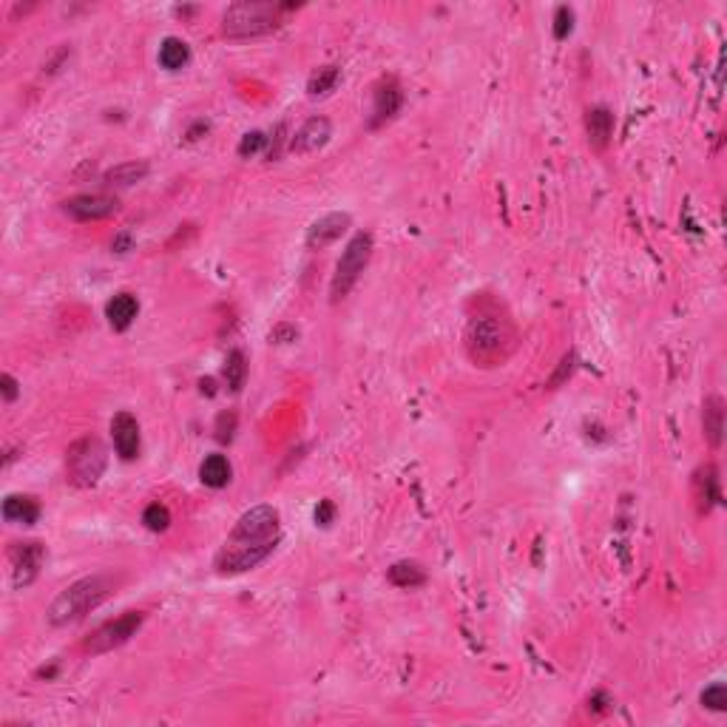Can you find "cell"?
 I'll return each mask as SVG.
<instances>
[{
    "label": "cell",
    "instance_id": "22",
    "mask_svg": "<svg viewBox=\"0 0 727 727\" xmlns=\"http://www.w3.org/2000/svg\"><path fill=\"white\" fill-rule=\"evenodd\" d=\"M387 579H389L392 586H398V588H420V586L427 583V571L420 569L418 563L401 560L395 565H389Z\"/></svg>",
    "mask_w": 727,
    "mask_h": 727
},
{
    "label": "cell",
    "instance_id": "11",
    "mask_svg": "<svg viewBox=\"0 0 727 727\" xmlns=\"http://www.w3.org/2000/svg\"><path fill=\"white\" fill-rule=\"evenodd\" d=\"M332 137V123L327 117H310V120H304L299 128H296V134L290 137L287 142V151L290 154H296V156H310V154H318L324 148V145L330 142Z\"/></svg>",
    "mask_w": 727,
    "mask_h": 727
},
{
    "label": "cell",
    "instance_id": "4",
    "mask_svg": "<svg viewBox=\"0 0 727 727\" xmlns=\"http://www.w3.org/2000/svg\"><path fill=\"white\" fill-rule=\"evenodd\" d=\"M290 6H276V4H256V0H244V4L228 6L222 14V35L230 40H251L270 35L282 26V14Z\"/></svg>",
    "mask_w": 727,
    "mask_h": 727
},
{
    "label": "cell",
    "instance_id": "16",
    "mask_svg": "<svg viewBox=\"0 0 727 727\" xmlns=\"http://www.w3.org/2000/svg\"><path fill=\"white\" fill-rule=\"evenodd\" d=\"M693 489H696V503H699V512L707 515L710 508L719 506L722 491H719V472L714 463H707L693 477Z\"/></svg>",
    "mask_w": 727,
    "mask_h": 727
},
{
    "label": "cell",
    "instance_id": "9",
    "mask_svg": "<svg viewBox=\"0 0 727 727\" xmlns=\"http://www.w3.org/2000/svg\"><path fill=\"white\" fill-rule=\"evenodd\" d=\"M120 211V199L108 194H77L63 202V213L75 222H100Z\"/></svg>",
    "mask_w": 727,
    "mask_h": 727
},
{
    "label": "cell",
    "instance_id": "31",
    "mask_svg": "<svg viewBox=\"0 0 727 727\" xmlns=\"http://www.w3.org/2000/svg\"><path fill=\"white\" fill-rule=\"evenodd\" d=\"M0 392H4V403H14L20 395V384L14 381V375L4 372L0 375Z\"/></svg>",
    "mask_w": 727,
    "mask_h": 727
},
{
    "label": "cell",
    "instance_id": "10",
    "mask_svg": "<svg viewBox=\"0 0 727 727\" xmlns=\"http://www.w3.org/2000/svg\"><path fill=\"white\" fill-rule=\"evenodd\" d=\"M403 106V89L395 77H381L372 89V114H370V128H381L389 120H395V114Z\"/></svg>",
    "mask_w": 727,
    "mask_h": 727
},
{
    "label": "cell",
    "instance_id": "34",
    "mask_svg": "<svg viewBox=\"0 0 727 727\" xmlns=\"http://www.w3.org/2000/svg\"><path fill=\"white\" fill-rule=\"evenodd\" d=\"M114 247V253H128V247H131V234H120L117 239L111 242Z\"/></svg>",
    "mask_w": 727,
    "mask_h": 727
},
{
    "label": "cell",
    "instance_id": "18",
    "mask_svg": "<svg viewBox=\"0 0 727 727\" xmlns=\"http://www.w3.org/2000/svg\"><path fill=\"white\" fill-rule=\"evenodd\" d=\"M148 173H151V165L145 163V159H131V163H120V165L108 168L103 173V182L108 188H131V185L142 182Z\"/></svg>",
    "mask_w": 727,
    "mask_h": 727
},
{
    "label": "cell",
    "instance_id": "30",
    "mask_svg": "<svg viewBox=\"0 0 727 727\" xmlns=\"http://www.w3.org/2000/svg\"><path fill=\"white\" fill-rule=\"evenodd\" d=\"M574 361H577V358H574V353H565V356H563V361H560L557 372L551 375V381H548V389H557V387L565 381V378H571V372H574V367H577Z\"/></svg>",
    "mask_w": 727,
    "mask_h": 727
},
{
    "label": "cell",
    "instance_id": "25",
    "mask_svg": "<svg viewBox=\"0 0 727 727\" xmlns=\"http://www.w3.org/2000/svg\"><path fill=\"white\" fill-rule=\"evenodd\" d=\"M699 702H702V707L714 710V714H724V710H727V688H724V682H714L710 688H705L702 696H699Z\"/></svg>",
    "mask_w": 727,
    "mask_h": 727
},
{
    "label": "cell",
    "instance_id": "20",
    "mask_svg": "<svg viewBox=\"0 0 727 727\" xmlns=\"http://www.w3.org/2000/svg\"><path fill=\"white\" fill-rule=\"evenodd\" d=\"M230 477H234V467H230V460L220 452L208 455L199 463V481L211 489H225L230 483Z\"/></svg>",
    "mask_w": 727,
    "mask_h": 727
},
{
    "label": "cell",
    "instance_id": "5",
    "mask_svg": "<svg viewBox=\"0 0 727 727\" xmlns=\"http://www.w3.org/2000/svg\"><path fill=\"white\" fill-rule=\"evenodd\" d=\"M372 247H375V242H372V234H367V230H358V234L347 242L344 253L336 265V273H332V282H330V301L332 304H339L350 296V290L358 284L361 273L370 265Z\"/></svg>",
    "mask_w": 727,
    "mask_h": 727
},
{
    "label": "cell",
    "instance_id": "29",
    "mask_svg": "<svg viewBox=\"0 0 727 727\" xmlns=\"http://www.w3.org/2000/svg\"><path fill=\"white\" fill-rule=\"evenodd\" d=\"M216 441L220 443H230L234 441V432H236V412H222L220 418H216Z\"/></svg>",
    "mask_w": 727,
    "mask_h": 727
},
{
    "label": "cell",
    "instance_id": "3",
    "mask_svg": "<svg viewBox=\"0 0 727 727\" xmlns=\"http://www.w3.org/2000/svg\"><path fill=\"white\" fill-rule=\"evenodd\" d=\"M108 594H111V579L108 577H103V574L83 577V579L71 583L68 588H63L54 597V603L49 605V622L54 625V628L80 622L85 614H92L94 608L103 605Z\"/></svg>",
    "mask_w": 727,
    "mask_h": 727
},
{
    "label": "cell",
    "instance_id": "23",
    "mask_svg": "<svg viewBox=\"0 0 727 727\" xmlns=\"http://www.w3.org/2000/svg\"><path fill=\"white\" fill-rule=\"evenodd\" d=\"M341 83V68L339 66H318L313 75L308 77V94L310 97H327L330 92H336V85Z\"/></svg>",
    "mask_w": 727,
    "mask_h": 727
},
{
    "label": "cell",
    "instance_id": "27",
    "mask_svg": "<svg viewBox=\"0 0 727 727\" xmlns=\"http://www.w3.org/2000/svg\"><path fill=\"white\" fill-rule=\"evenodd\" d=\"M270 145V137L265 134V131H247V134L239 140V156H256V154H261Z\"/></svg>",
    "mask_w": 727,
    "mask_h": 727
},
{
    "label": "cell",
    "instance_id": "28",
    "mask_svg": "<svg viewBox=\"0 0 727 727\" xmlns=\"http://www.w3.org/2000/svg\"><path fill=\"white\" fill-rule=\"evenodd\" d=\"M574 32V9L571 6H560L555 12V37L565 40Z\"/></svg>",
    "mask_w": 727,
    "mask_h": 727
},
{
    "label": "cell",
    "instance_id": "1",
    "mask_svg": "<svg viewBox=\"0 0 727 727\" xmlns=\"http://www.w3.org/2000/svg\"><path fill=\"white\" fill-rule=\"evenodd\" d=\"M282 540V515L276 506H253L236 520V526L230 529L228 540L216 551L213 569L222 577H234L253 571L256 565L265 563L276 546Z\"/></svg>",
    "mask_w": 727,
    "mask_h": 727
},
{
    "label": "cell",
    "instance_id": "14",
    "mask_svg": "<svg viewBox=\"0 0 727 727\" xmlns=\"http://www.w3.org/2000/svg\"><path fill=\"white\" fill-rule=\"evenodd\" d=\"M614 111L605 108V106H594L586 111V131H588V142H591V148H597V151H605L608 148V142L611 137H614Z\"/></svg>",
    "mask_w": 727,
    "mask_h": 727
},
{
    "label": "cell",
    "instance_id": "13",
    "mask_svg": "<svg viewBox=\"0 0 727 727\" xmlns=\"http://www.w3.org/2000/svg\"><path fill=\"white\" fill-rule=\"evenodd\" d=\"M353 225V216L344 213V211H332V213H324L322 220H316L310 228H308V247L310 251H324L327 244H332L336 239H341L347 234V228Z\"/></svg>",
    "mask_w": 727,
    "mask_h": 727
},
{
    "label": "cell",
    "instance_id": "24",
    "mask_svg": "<svg viewBox=\"0 0 727 727\" xmlns=\"http://www.w3.org/2000/svg\"><path fill=\"white\" fill-rule=\"evenodd\" d=\"M225 384L230 392H242L244 381H247V358L242 350H230L225 358Z\"/></svg>",
    "mask_w": 727,
    "mask_h": 727
},
{
    "label": "cell",
    "instance_id": "19",
    "mask_svg": "<svg viewBox=\"0 0 727 727\" xmlns=\"http://www.w3.org/2000/svg\"><path fill=\"white\" fill-rule=\"evenodd\" d=\"M702 429L705 441L710 446H722V432H724V401L719 395H710L702 403Z\"/></svg>",
    "mask_w": 727,
    "mask_h": 727
},
{
    "label": "cell",
    "instance_id": "17",
    "mask_svg": "<svg viewBox=\"0 0 727 727\" xmlns=\"http://www.w3.org/2000/svg\"><path fill=\"white\" fill-rule=\"evenodd\" d=\"M4 520L6 523H20V526H35L40 520V503L32 494H9L4 500Z\"/></svg>",
    "mask_w": 727,
    "mask_h": 727
},
{
    "label": "cell",
    "instance_id": "26",
    "mask_svg": "<svg viewBox=\"0 0 727 727\" xmlns=\"http://www.w3.org/2000/svg\"><path fill=\"white\" fill-rule=\"evenodd\" d=\"M142 523H145V529H151V531H165V529L171 526V512H168V506H163V503H151V506L142 512Z\"/></svg>",
    "mask_w": 727,
    "mask_h": 727
},
{
    "label": "cell",
    "instance_id": "8",
    "mask_svg": "<svg viewBox=\"0 0 727 727\" xmlns=\"http://www.w3.org/2000/svg\"><path fill=\"white\" fill-rule=\"evenodd\" d=\"M43 563H46V546L40 540H20L9 548V565H12V586L28 588L37 579Z\"/></svg>",
    "mask_w": 727,
    "mask_h": 727
},
{
    "label": "cell",
    "instance_id": "12",
    "mask_svg": "<svg viewBox=\"0 0 727 727\" xmlns=\"http://www.w3.org/2000/svg\"><path fill=\"white\" fill-rule=\"evenodd\" d=\"M111 438H114V449L123 460H137L140 449H142V432H140V420L131 412H117L111 418Z\"/></svg>",
    "mask_w": 727,
    "mask_h": 727
},
{
    "label": "cell",
    "instance_id": "32",
    "mask_svg": "<svg viewBox=\"0 0 727 727\" xmlns=\"http://www.w3.org/2000/svg\"><path fill=\"white\" fill-rule=\"evenodd\" d=\"M332 517H336V503H332V500H322L316 506V526L327 529L332 523Z\"/></svg>",
    "mask_w": 727,
    "mask_h": 727
},
{
    "label": "cell",
    "instance_id": "21",
    "mask_svg": "<svg viewBox=\"0 0 727 727\" xmlns=\"http://www.w3.org/2000/svg\"><path fill=\"white\" fill-rule=\"evenodd\" d=\"M156 60L165 71H180V68H185L188 63H191V46H188L182 37L171 35V37H165L163 43H159Z\"/></svg>",
    "mask_w": 727,
    "mask_h": 727
},
{
    "label": "cell",
    "instance_id": "35",
    "mask_svg": "<svg viewBox=\"0 0 727 727\" xmlns=\"http://www.w3.org/2000/svg\"><path fill=\"white\" fill-rule=\"evenodd\" d=\"M202 392H208V395H213V392H216V389H213V381H211V378H208V381H202Z\"/></svg>",
    "mask_w": 727,
    "mask_h": 727
},
{
    "label": "cell",
    "instance_id": "6",
    "mask_svg": "<svg viewBox=\"0 0 727 727\" xmlns=\"http://www.w3.org/2000/svg\"><path fill=\"white\" fill-rule=\"evenodd\" d=\"M106 446L100 443L97 438H80L77 443H71L68 455H66V475L68 483H75L77 489H89L97 486L100 477L106 472Z\"/></svg>",
    "mask_w": 727,
    "mask_h": 727
},
{
    "label": "cell",
    "instance_id": "2",
    "mask_svg": "<svg viewBox=\"0 0 727 727\" xmlns=\"http://www.w3.org/2000/svg\"><path fill=\"white\" fill-rule=\"evenodd\" d=\"M515 350V330L500 316H475L467 324V353L481 367H498Z\"/></svg>",
    "mask_w": 727,
    "mask_h": 727
},
{
    "label": "cell",
    "instance_id": "15",
    "mask_svg": "<svg viewBox=\"0 0 727 727\" xmlns=\"http://www.w3.org/2000/svg\"><path fill=\"white\" fill-rule=\"evenodd\" d=\"M140 316V301L134 293H117L106 304V318L114 332H125Z\"/></svg>",
    "mask_w": 727,
    "mask_h": 727
},
{
    "label": "cell",
    "instance_id": "7",
    "mask_svg": "<svg viewBox=\"0 0 727 727\" xmlns=\"http://www.w3.org/2000/svg\"><path fill=\"white\" fill-rule=\"evenodd\" d=\"M142 622H145V614L142 611H125L123 617L117 619H108L106 625H100V628L85 639V651L89 653H108L114 648H123L131 636H137V631L142 628Z\"/></svg>",
    "mask_w": 727,
    "mask_h": 727
},
{
    "label": "cell",
    "instance_id": "33",
    "mask_svg": "<svg viewBox=\"0 0 727 727\" xmlns=\"http://www.w3.org/2000/svg\"><path fill=\"white\" fill-rule=\"evenodd\" d=\"M296 339H299V330L290 327V324H279V327L270 332V341H276V344H290V341H296Z\"/></svg>",
    "mask_w": 727,
    "mask_h": 727
}]
</instances>
